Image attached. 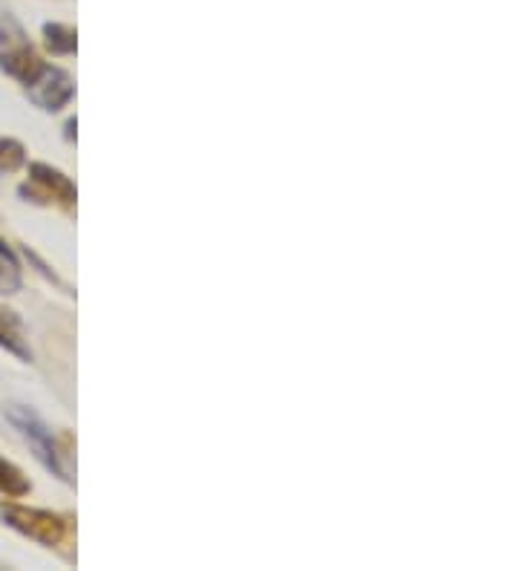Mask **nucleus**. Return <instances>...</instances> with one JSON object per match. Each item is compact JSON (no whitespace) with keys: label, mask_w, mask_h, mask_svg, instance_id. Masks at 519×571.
<instances>
[{"label":"nucleus","mask_w":519,"mask_h":571,"mask_svg":"<svg viewBox=\"0 0 519 571\" xmlns=\"http://www.w3.org/2000/svg\"><path fill=\"white\" fill-rule=\"evenodd\" d=\"M7 419L15 425V430L23 436V442L30 444L32 453H35V459H38L41 465L53 473V476H58L62 482L73 485V476H69V465H67L69 453L58 444L53 430L41 421L38 413L30 410V407H23V404H12V407L7 410Z\"/></svg>","instance_id":"obj_1"},{"label":"nucleus","mask_w":519,"mask_h":571,"mask_svg":"<svg viewBox=\"0 0 519 571\" xmlns=\"http://www.w3.org/2000/svg\"><path fill=\"white\" fill-rule=\"evenodd\" d=\"M0 519L7 523L12 531L30 537V540L41 542L46 549H58L69 540V519L64 514H55V510L44 508H26V505L3 503L0 505Z\"/></svg>","instance_id":"obj_2"},{"label":"nucleus","mask_w":519,"mask_h":571,"mask_svg":"<svg viewBox=\"0 0 519 571\" xmlns=\"http://www.w3.org/2000/svg\"><path fill=\"white\" fill-rule=\"evenodd\" d=\"M18 194L32 206H58L64 211H76L78 202L76 183L64 171L53 168L46 162H32L30 183H23Z\"/></svg>","instance_id":"obj_3"},{"label":"nucleus","mask_w":519,"mask_h":571,"mask_svg":"<svg viewBox=\"0 0 519 571\" xmlns=\"http://www.w3.org/2000/svg\"><path fill=\"white\" fill-rule=\"evenodd\" d=\"M26 96L35 107H41L44 113H62L69 101L76 99V85L69 78L67 69L44 64L38 76L26 85Z\"/></svg>","instance_id":"obj_4"},{"label":"nucleus","mask_w":519,"mask_h":571,"mask_svg":"<svg viewBox=\"0 0 519 571\" xmlns=\"http://www.w3.org/2000/svg\"><path fill=\"white\" fill-rule=\"evenodd\" d=\"M0 69H3L7 76L18 78L21 85H30L32 78L44 69V62H41V55L23 41V44L7 46V50L0 53Z\"/></svg>","instance_id":"obj_5"},{"label":"nucleus","mask_w":519,"mask_h":571,"mask_svg":"<svg viewBox=\"0 0 519 571\" xmlns=\"http://www.w3.org/2000/svg\"><path fill=\"white\" fill-rule=\"evenodd\" d=\"M0 347L7 352H12L15 359L32 361V350H30V341L23 336V320L15 309H7V306H0Z\"/></svg>","instance_id":"obj_6"},{"label":"nucleus","mask_w":519,"mask_h":571,"mask_svg":"<svg viewBox=\"0 0 519 571\" xmlns=\"http://www.w3.org/2000/svg\"><path fill=\"white\" fill-rule=\"evenodd\" d=\"M32 491V482L26 480V473L9 462V459L0 457V496H9V499H21Z\"/></svg>","instance_id":"obj_7"},{"label":"nucleus","mask_w":519,"mask_h":571,"mask_svg":"<svg viewBox=\"0 0 519 571\" xmlns=\"http://www.w3.org/2000/svg\"><path fill=\"white\" fill-rule=\"evenodd\" d=\"M44 46L53 55H76L78 35L64 23H44Z\"/></svg>","instance_id":"obj_8"},{"label":"nucleus","mask_w":519,"mask_h":571,"mask_svg":"<svg viewBox=\"0 0 519 571\" xmlns=\"http://www.w3.org/2000/svg\"><path fill=\"white\" fill-rule=\"evenodd\" d=\"M26 165V147L18 139L0 136V174H15Z\"/></svg>","instance_id":"obj_9"},{"label":"nucleus","mask_w":519,"mask_h":571,"mask_svg":"<svg viewBox=\"0 0 519 571\" xmlns=\"http://www.w3.org/2000/svg\"><path fill=\"white\" fill-rule=\"evenodd\" d=\"M21 289H23L21 263L0 260V295H18Z\"/></svg>","instance_id":"obj_10"},{"label":"nucleus","mask_w":519,"mask_h":571,"mask_svg":"<svg viewBox=\"0 0 519 571\" xmlns=\"http://www.w3.org/2000/svg\"><path fill=\"white\" fill-rule=\"evenodd\" d=\"M23 41H26V35H23L21 23L9 15V12H3V9H0V44L15 46V44H23Z\"/></svg>","instance_id":"obj_11"},{"label":"nucleus","mask_w":519,"mask_h":571,"mask_svg":"<svg viewBox=\"0 0 519 571\" xmlns=\"http://www.w3.org/2000/svg\"><path fill=\"white\" fill-rule=\"evenodd\" d=\"M0 260H12V263H18L15 252H12V249H9L7 240H0Z\"/></svg>","instance_id":"obj_12"},{"label":"nucleus","mask_w":519,"mask_h":571,"mask_svg":"<svg viewBox=\"0 0 519 571\" xmlns=\"http://www.w3.org/2000/svg\"><path fill=\"white\" fill-rule=\"evenodd\" d=\"M76 128H78L76 119H69L67 128H64V139H67V142H76Z\"/></svg>","instance_id":"obj_13"}]
</instances>
